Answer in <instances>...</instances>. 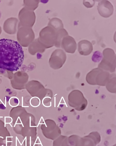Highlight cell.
<instances>
[{"instance_id":"cell-10","label":"cell","mask_w":116,"mask_h":146,"mask_svg":"<svg viewBox=\"0 0 116 146\" xmlns=\"http://www.w3.org/2000/svg\"><path fill=\"white\" fill-rule=\"evenodd\" d=\"M68 144L70 146H83V138L75 135H72L67 138Z\"/></svg>"},{"instance_id":"cell-7","label":"cell","mask_w":116,"mask_h":146,"mask_svg":"<svg viewBox=\"0 0 116 146\" xmlns=\"http://www.w3.org/2000/svg\"><path fill=\"white\" fill-rule=\"evenodd\" d=\"M93 49L92 43L88 40H83L78 43V51L81 55H88L92 52Z\"/></svg>"},{"instance_id":"cell-12","label":"cell","mask_w":116,"mask_h":146,"mask_svg":"<svg viewBox=\"0 0 116 146\" xmlns=\"http://www.w3.org/2000/svg\"><path fill=\"white\" fill-rule=\"evenodd\" d=\"M68 35V34L66 30L63 28L60 29L58 32L57 41V46L60 47L63 38Z\"/></svg>"},{"instance_id":"cell-13","label":"cell","mask_w":116,"mask_h":146,"mask_svg":"<svg viewBox=\"0 0 116 146\" xmlns=\"http://www.w3.org/2000/svg\"><path fill=\"white\" fill-rule=\"evenodd\" d=\"M102 53L99 51H95L92 56V59L94 62H99L102 58Z\"/></svg>"},{"instance_id":"cell-16","label":"cell","mask_w":116,"mask_h":146,"mask_svg":"<svg viewBox=\"0 0 116 146\" xmlns=\"http://www.w3.org/2000/svg\"><path fill=\"white\" fill-rule=\"evenodd\" d=\"M23 97H22V107H23Z\"/></svg>"},{"instance_id":"cell-1","label":"cell","mask_w":116,"mask_h":146,"mask_svg":"<svg viewBox=\"0 0 116 146\" xmlns=\"http://www.w3.org/2000/svg\"><path fill=\"white\" fill-rule=\"evenodd\" d=\"M24 58L22 47L17 41L0 39V68H16L20 66Z\"/></svg>"},{"instance_id":"cell-8","label":"cell","mask_w":116,"mask_h":146,"mask_svg":"<svg viewBox=\"0 0 116 146\" xmlns=\"http://www.w3.org/2000/svg\"><path fill=\"white\" fill-rule=\"evenodd\" d=\"M83 138V146H96L100 141V135L97 132H92Z\"/></svg>"},{"instance_id":"cell-17","label":"cell","mask_w":116,"mask_h":146,"mask_svg":"<svg viewBox=\"0 0 116 146\" xmlns=\"http://www.w3.org/2000/svg\"><path fill=\"white\" fill-rule=\"evenodd\" d=\"M42 118V117H41V119H40V121H39V123H38V125H37V127H38V125H39V123H40V121H41V119Z\"/></svg>"},{"instance_id":"cell-18","label":"cell","mask_w":116,"mask_h":146,"mask_svg":"<svg viewBox=\"0 0 116 146\" xmlns=\"http://www.w3.org/2000/svg\"><path fill=\"white\" fill-rule=\"evenodd\" d=\"M115 146V145L114 146Z\"/></svg>"},{"instance_id":"cell-9","label":"cell","mask_w":116,"mask_h":146,"mask_svg":"<svg viewBox=\"0 0 116 146\" xmlns=\"http://www.w3.org/2000/svg\"><path fill=\"white\" fill-rule=\"evenodd\" d=\"M53 58L56 68H59L62 67L66 62V56L62 50L57 49L53 53Z\"/></svg>"},{"instance_id":"cell-6","label":"cell","mask_w":116,"mask_h":146,"mask_svg":"<svg viewBox=\"0 0 116 146\" xmlns=\"http://www.w3.org/2000/svg\"><path fill=\"white\" fill-rule=\"evenodd\" d=\"M61 46L62 48L67 52L73 53L77 48V44L74 39L72 36L68 35L62 38Z\"/></svg>"},{"instance_id":"cell-11","label":"cell","mask_w":116,"mask_h":146,"mask_svg":"<svg viewBox=\"0 0 116 146\" xmlns=\"http://www.w3.org/2000/svg\"><path fill=\"white\" fill-rule=\"evenodd\" d=\"M116 77L115 74L110 75V77L106 85L107 90L111 93H116Z\"/></svg>"},{"instance_id":"cell-15","label":"cell","mask_w":116,"mask_h":146,"mask_svg":"<svg viewBox=\"0 0 116 146\" xmlns=\"http://www.w3.org/2000/svg\"><path fill=\"white\" fill-rule=\"evenodd\" d=\"M67 137H66L63 139L62 143V146H70L68 143Z\"/></svg>"},{"instance_id":"cell-5","label":"cell","mask_w":116,"mask_h":146,"mask_svg":"<svg viewBox=\"0 0 116 146\" xmlns=\"http://www.w3.org/2000/svg\"><path fill=\"white\" fill-rule=\"evenodd\" d=\"M97 10L99 14L102 17L107 18L111 15L114 9L112 4L108 1H100L97 6Z\"/></svg>"},{"instance_id":"cell-14","label":"cell","mask_w":116,"mask_h":146,"mask_svg":"<svg viewBox=\"0 0 116 146\" xmlns=\"http://www.w3.org/2000/svg\"><path fill=\"white\" fill-rule=\"evenodd\" d=\"M83 4L87 8L92 7L94 5L95 1L92 0H83Z\"/></svg>"},{"instance_id":"cell-3","label":"cell","mask_w":116,"mask_h":146,"mask_svg":"<svg viewBox=\"0 0 116 146\" xmlns=\"http://www.w3.org/2000/svg\"><path fill=\"white\" fill-rule=\"evenodd\" d=\"M103 58L98 65V68L111 72H114L116 68V54L113 49L106 48L103 51Z\"/></svg>"},{"instance_id":"cell-2","label":"cell","mask_w":116,"mask_h":146,"mask_svg":"<svg viewBox=\"0 0 116 146\" xmlns=\"http://www.w3.org/2000/svg\"><path fill=\"white\" fill-rule=\"evenodd\" d=\"M110 74L108 72L97 68L92 69L86 76V80L91 85L104 86L109 80Z\"/></svg>"},{"instance_id":"cell-4","label":"cell","mask_w":116,"mask_h":146,"mask_svg":"<svg viewBox=\"0 0 116 146\" xmlns=\"http://www.w3.org/2000/svg\"><path fill=\"white\" fill-rule=\"evenodd\" d=\"M69 105L78 111L84 110L87 107L88 102L80 91L75 90L71 91L68 96Z\"/></svg>"}]
</instances>
